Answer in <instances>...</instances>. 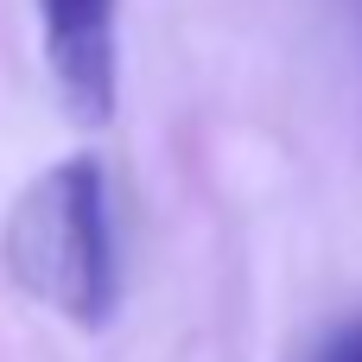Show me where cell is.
Listing matches in <instances>:
<instances>
[{
  "instance_id": "3",
  "label": "cell",
  "mask_w": 362,
  "mask_h": 362,
  "mask_svg": "<svg viewBox=\"0 0 362 362\" xmlns=\"http://www.w3.org/2000/svg\"><path fill=\"white\" fill-rule=\"evenodd\" d=\"M293 362H362V312L344 318V325H331V331H318Z\"/></svg>"
},
{
  "instance_id": "1",
  "label": "cell",
  "mask_w": 362,
  "mask_h": 362,
  "mask_svg": "<svg viewBox=\"0 0 362 362\" xmlns=\"http://www.w3.org/2000/svg\"><path fill=\"white\" fill-rule=\"evenodd\" d=\"M13 286L76 331H102L121 305V235L102 159L76 153L38 172L0 229Z\"/></svg>"
},
{
  "instance_id": "2",
  "label": "cell",
  "mask_w": 362,
  "mask_h": 362,
  "mask_svg": "<svg viewBox=\"0 0 362 362\" xmlns=\"http://www.w3.org/2000/svg\"><path fill=\"white\" fill-rule=\"evenodd\" d=\"M45 25V64L76 121H108L121 89V38H115V0H38Z\"/></svg>"
}]
</instances>
